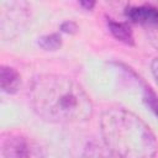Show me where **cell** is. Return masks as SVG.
I'll use <instances>...</instances> for the list:
<instances>
[{
    "mask_svg": "<svg viewBox=\"0 0 158 158\" xmlns=\"http://www.w3.org/2000/svg\"><path fill=\"white\" fill-rule=\"evenodd\" d=\"M35 114L51 123H78L89 120L94 106L84 88L74 79L59 74H40L28 90Z\"/></svg>",
    "mask_w": 158,
    "mask_h": 158,
    "instance_id": "cell-1",
    "label": "cell"
},
{
    "mask_svg": "<svg viewBox=\"0 0 158 158\" xmlns=\"http://www.w3.org/2000/svg\"><path fill=\"white\" fill-rule=\"evenodd\" d=\"M104 143L118 158H154L157 141L149 126L123 107H109L100 118Z\"/></svg>",
    "mask_w": 158,
    "mask_h": 158,
    "instance_id": "cell-2",
    "label": "cell"
},
{
    "mask_svg": "<svg viewBox=\"0 0 158 158\" xmlns=\"http://www.w3.org/2000/svg\"><path fill=\"white\" fill-rule=\"evenodd\" d=\"M31 20V6L26 1H1L0 36L9 41L17 37Z\"/></svg>",
    "mask_w": 158,
    "mask_h": 158,
    "instance_id": "cell-3",
    "label": "cell"
},
{
    "mask_svg": "<svg viewBox=\"0 0 158 158\" xmlns=\"http://www.w3.org/2000/svg\"><path fill=\"white\" fill-rule=\"evenodd\" d=\"M2 158H47L43 146L25 133H9L1 142Z\"/></svg>",
    "mask_w": 158,
    "mask_h": 158,
    "instance_id": "cell-4",
    "label": "cell"
},
{
    "mask_svg": "<svg viewBox=\"0 0 158 158\" xmlns=\"http://www.w3.org/2000/svg\"><path fill=\"white\" fill-rule=\"evenodd\" d=\"M125 14L131 21L141 23L146 28L158 25V7L157 6H153L149 4L138 5V6H128L126 7Z\"/></svg>",
    "mask_w": 158,
    "mask_h": 158,
    "instance_id": "cell-5",
    "label": "cell"
},
{
    "mask_svg": "<svg viewBox=\"0 0 158 158\" xmlns=\"http://www.w3.org/2000/svg\"><path fill=\"white\" fill-rule=\"evenodd\" d=\"M0 83L4 93L15 94L21 85V75L15 68L2 65L0 69Z\"/></svg>",
    "mask_w": 158,
    "mask_h": 158,
    "instance_id": "cell-6",
    "label": "cell"
},
{
    "mask_svg": "<svg viewBox=\"0 0 158 158\" xmlns=\"http://www.w3.org/2000/svg\"><path fill=\"white\" fill-rule=\"evenodd\" d=\"M84 158H118L114 151H111L104 141H96L91 139L85 144L84 152H83Z\"/></svg>",
    "mask_w": 158,
    "mask_h": 158,
    "instance_id": "cell-7",
    "label": "cell"
},
{
    "mask_svg": "<svg viewBox=\"0 0 158 158\" xmlns=\"http://www.w3.org/2000/svg\"><path fill=\"white\" fill-rule=\"evenodd\" d=\"M107 27H109L110 32L112 33V36L116 40H118V41H121L126 44H131V46L135 43L133 32H132L131 27L128 26V23L109 19L107 20Z\"/></svg>",
    "mask_w": 158,
    "mask_h": 158,
    "instance_id": "cell-8",
    "label": "cell"
},
{
    "mask_svg": "<svg viewBox=\"0 0 158 158\" xmlns=\"http://www.w3.org/2000/svg\"><path fill=\"white\" fill-rule=\"evenodd\" d=\"M38 46L46 51H57L62 46V37L59 33H49L38 38Z\"/></svg>",
    "mask_w": 158,
    "mask_h": 158,
    "instance_id": "cell-9",
    "label": "cell"
},
{
    "mask_svg": "<svg viewBox=\"0 0 158 158\" xmlns=\"http://www.w3.org/2000/svg\"><path fill=\"white\" fill-rule=\"evenodd\" d=\"M143 100H144L146 105H147V106L153 111V114L158 117V95H157L151 88H146V89H144Z\"/></svg>",
    "mask_w": 158,
    "mask_h": 158,
    "instance_id": "cell-10",
    "label": "cell"
},
{
    "mask_svg": "<svg viewBox=\"0 0 158 158\" xmlns=\"http://www.w3.org/2000/svg\"><path fill=\"white\" fill-rule=\"evenodd\" d=\"M147 31V37H148V41L151 42V44L158 51V25H154V26H151V27H147L146 28Z\"/></svg>",
    "mask_w": 158,
    "mask_h": 158,
    "instance_id": "cell-11",
    "label": "cell"
},
{
    "mask_svg": "<svg viewBox=\"0 0 158 158\" xmlns=\"http://www.w3.org/2000/svg\"><path fill=\"white\" fill-rule=\"evenodd\" d=\"M78 30V25L73 21H64L60 25V31L65 32V33H75Z\"/></svg>",
    "mask_w": 158,
    "mask_h": 158,
    "instance_id": "cell-12",
    "label": "cell"
},
{
    "mask_svg": "<svg viewBox=\"0 0 158 158\" xmlns=\"http://www.w3.org/2000/svg\"><path fill=\"white\" fill-rule=\"evenodd\" d=\"M151 72L156 79V81L158 83V58H154L152 62H151Z\"/></svg>",
    "mask_w": 158,
    "mask_h": 158,
    "instance_id": "cell-13",
    "label": "cell"
},
{
    "mask_svg": "<svg viewBox=\"0 0 158 158\" xmlns=\"http://www.w3.org/2000/svg\"><path fill=\"white\" fill-rule=\"evenodd\" d=\"M79 5L83 6L85 10H91V9L95 6V2H94V1H88V0H86V1H80Z\"/></svg>",
    "mask_w": 158,
    "mask_h": 158,
    "instance_id": "cell-14",
    "label": "cell"
}]
</instances>
